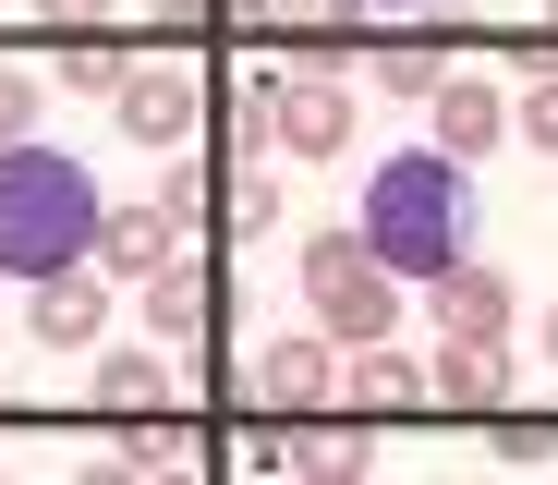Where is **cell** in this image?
<instances>
[{
  "mask_svg": "<svg viewBox=\"0 0 558 485\" xmlns=\"http://www.w3.org/2000/svg\"><path fill=\"white\" fill-rule=\"evenodd\" d=\"M98 207H110V194H98V170H85V158L13 134V146H0V279L85 267V255H98Z\"/></svg>",
  "mask_w": 558,
  "mask_h": 485,
  "instance_id": "6da1fadb",
  "label": "cell"
},
{
  "mask_svg": "<svg viewBox=\"0 0 558 485\" xmlns=\"http://www.w3.org/2000/svg\"><path fill=\"white\" fill-rule=\"evenodd\" d=\"M352 231L377 243L401 279H437L449 255H461V219H474V194H461V158H437V146H413V158H377V182L352 194Z\"/></svg>",
  "mask_w": 558,
  "mask_h": 485,
  "instance_id": "7a4b0ae2",
  "label": "cell"
},
{
  "mask_svg": "<svg viewBox=\"0 0 558 485\" xmlns=\"http://www.w3.org/2000/svg\"><path fill=\"white\" fill-rule=\"evenodd\" d=\"M292 279H304V304H316V328H328L340 352H352V340H389V316H401V267L364 243V231H304Z\"/></svg>",
  "mask_w": 558,
  "mask_h": 485,
  "instance_id": "3957f363",
  "label": "cell"
},
{
  "mask_svg": "<svg viewBox=\"0 0 558 485\" xmlns=\"http://www.w3.org/2000/svg\"><path fill=\"white\" fill-rule=\"evenodd\" d=\"M425 146H437V158H461V170H474L486 146H510V85L449 61V73H437V97H425Z\"/></svg>",
  "mask_w": 558,
  "mask_h": 485,
  "instance_id": "277c9868",
  "label": "cell"
},
{
  "mask_svg": "<svg viewBox=\"0 0 558 485\" xmlns=\"http://www.w3.org/2000/svg\"><path fill=\"white\" fill-rule=\"evenodd\" d=\"M243 388L267 413H316V401H340V340L328 328H279L255 364H243Z\"/></svg>",
  "mask_w": 558,
  "mask_h": 485,
  "instance_id": "5b68a950",
  "label": "cell"
},
{
  "mask_svg": "<svg viewBox=\"0 0 558 485\" xmlns=\"http://www.w3.org/2000/svg\"><path fill=\"white\" fill-rule=\"evenodd\" d=\"M207 316H219V279H207L195 255H170V267H146V279H134V328H146L158 352H195V340H207Z\"/></svg>",
  "mask_w": 558,
  "mask_h": 485,
  "instance_id": "8992f818",
  "label": "cell"
},
{
  "mask_svg": "<svg viewBox=\"0 0 558 485\" xmlns=\"http://www.w3.org/2000/svg\"><path fill=\"white\" fill-rule=\"evenodd\" d=\"M25 328L49 340V352H85L110 328V267L85 255V267H49V279H25Z\"/></svg>",
  "mask_w": 558,
  "mask_h": 485,
  "instance_id": "52a82bcc",
  "label": "cell"
},
{
  "mask_svg": "<svg viewBox=\"0 0 558 485\" xmlns=\"http://www.w3.org/2000/svg\"><path fill=\"white\" fill-rule=\"evenodd\" d=\"M425 304H437V328L449 340H510V316H522V291L486 267V255H449L437 279H425Z\"/></svg>",
  "mask_w": 558,
  "mask_h": 485,
  "instance_id": "ba28073f",
  "label": "cell"
},
{
  "mask_svg": "<svg viewBox=\"0 0 558 485\" xmlns=\"http://www.w3.org/2000/svg\"><path fill=\"white\" fill-rule=\"evenodd\" d=\"M110 110H122V134H134V146H158V158H170L182 134H195V73H182V61H134Z\"/></svg>",
  "mask_w": 558,
  "mask_h": 485,
  "instance_id": "9c48e42d",
  "label": "cell"
},
{
  "mask_svg": "<svg viewBox=\"0 0 558 485\" xmlns=\"http://www.w3.org/2000/svg\"><path fill=\"white\" fill-rule=\"evenodd\" d=\"M340 146H352L340 73H292V85H279V158H340Z\"/></svg>",
  "mask_w": 558,
  "mask_h": 485,
  "instance_id": "30bf717a",
  "label": "cell"
},
{
  "mask_svg": "<svg viewBox=\"0 0 558 485\" xmlns=\"http://www.w3.org/2000/svg\"><path fill=\"white\" fill-rule=\"evenodd\" d=\"M425 401H449V413H498V401H510V340H449V352L425 364Z\"/></svg>",
  "mask_w": 558,
  "mask_h": 485,
  "instance_id": "8fae6325",
  "label": "cell"
},
{
  "mask_svg": "<svg viewBox=\"0 0 558 485\" xmlns=\"http://www.w3.org/2000/svg\"><path fill=\"white\" fill-rule=\"evenodd\" d=\"M182 255V231H170V207H158V194H146V207H98V267L134 291L146 267H170Z\"/></svg>",
  "mask_w": 558,
  "mask_h": 485,
  "instance_id": "7c38bea8",
  "label": "cell"
},
{
  "mask_svg": "<svg viewBox=\"0 0 558 485\" xmlns=\"http://www.w3.org/2000/svg\"><path fill=\"white\" fill-rule=\"evenodd\" d=\"M340 401H352V413H425V364H401L389 340H352V364H340Z\"/></svg>",
  "mask_w": 558,
  "mask_h": 485,
  "instance_id": "4fadbf2b",
  "label": "cell"
},
{
  "mask_svg": "<svg viewBox=\"0 0 558 485\" xmlns=\"http://www.w3.org/2000/svg\"><path fill=\"white\" fill-rule=\"evenodd\" d=\"M279 13H292V61L304 73H340L352 61V25L377 13V0H279Z\"/></svg>",
  "mask_w": 558,
  "mask_h": 485,
  "instance_id": "5bb4252c",
  "label": "cell"
},
{
  "mask_svg": "<svg viewBox=\"0 0 558 485\" xmlns=\"http://www.w3.org/2000/svg\"><path fill=\"white\" fill-rule=\"evenodd\" d=\"M98 401L134 425V413H158L170 401V352H98Z\"/></svg>",
  "mask_w": 558,
  "mask_h": 485,
  "instance_id": "9a60e30c",
  "label": "cell"
},
{
  "mask_svg": "<svg viewBox=\"0 0 558 485\" xmlns=\"http://www.w3.org/2000/svg\"><path fill=\"white\" fill-rule=\"evenodd\" d=\"M437 73H449V49H425V37L377 49V97H437Z\"/></svg>",
  "mask_w": 558,
  "mask_h": 485,
  "instance_id": "2e32d148",
  "label": "cell"
},
{
  "mask_svg": "<svg viewBox=\"0 0 558 485\" xmlns=\"http://www.w3.org/2000/svg\"><path fill=\"white\" fill-rule=\"evenodd\" d=\"M122 73H134V61H122V49H110L98 25H85V37L61 49V85H73V97H122Z\"/></svg>",
  "mask_w": 558,
  "mask_h": 485,
  "instance_id": "e0dca14e",
  "label": "cell"
},
{
  "mask_svg": "<svg viewBox=\"0 0 558 485\" xmlns=\"http://www.w3.org/2000/svg\"><path fill=\"white\" fill-rule=\"evenodd\" d=\"M231 231H279V170L267 158H231V207H219Z\"/></svg>",
  "mask_w": 558,
  "mask_h": 485,
  "instance_id": "ac0fdd59",
  "label": "cell"
},
{
  "mask_svg": "<svg viewBox=\"0 0 558 485\" xmlns=\"http://www.w3.org/2000/svg\"><path fill=\"white\" fill-rule=\"evenodd\" d=\"M510 134H522V146H546V158H558V61H546V73H534V85H522V97H510Z\"/></svg>",
  "mask_w": 558,
  "mask_h": 485,
  "instance_id": "d6986e66",
  "label": "cell"
},
{
  "mask_svg": "<svg viewBox=\"0 0 558 485\" xmlns=\"http://www.w3.org/2000/svg\"><path fill=\"white\" fill-rule=\"evenodd\" d=\"M158 207H170V231H195V219H207V170L170 158V170H158Z\"/></svg>",
  "mask_w": 558,
  "mask_h": 485,
  "instance_id": "ffe728a7",
  "label": "cell"
},
{
  "mask_svg": "<svg viewBox=\"0 0 558 485\" xmlns=\"http://www.w3.org/2000/svg\"><path fill=\"white\" fill-rule=\"evenodd\" d=\"M37 97H49V85H37L25 61H0V146H13V134H37Z\"/></svg>",
  "mask_w": 558,
  "mask_h": 485,
  "instance_id": "44dd1931",
  "label": "cell"
},
{
  "mask_svg": "<svg viewBox=\"0 0 558 485\" xmlns=\"http://www.w3.org/2000/svg\"><path fill=\"white\" fill-rule=\"evenodd\" d=\"M122 473H182V437H170V425H134V437H122Z\"/></svg>",
  "mask_w": 558,
  "mask_h": 485,
  "instance_id": "7402d4cb",
  "label": "cell"
},
{
  "mask_svg": "<svg viewBox=\"0 0 558 485\" xmlns=\"http://www.w3.org/2000/svg\"><path fill=\"white\" fill-rule=\"evenodd\" d=\"M37 13H49V25H73V37H85V25H98V13H110V0H37Z\"/></svg>",
  "mask_w": 558,
  "mask_h": 485,
  "instance_id": "603a6c76",
  "label": "cell"
},
{
  "mask_svg": "<svg viewBox=\"0 0 558 485\" xmlns=\"http://www.w3.org/2000/svg\"><path fill=\"white\" fill-rule=\"evenodd\" d=\"M377 13H413V0H377Z\"/></svg>",
  "mask_w": 558,
  "mask_h": 485,
  "instance_id": "cb8c5ba5",
  "label": "cell"
},
{
  "mask_svg": "<svg viewBox=\"0 0 558 485\" xmlns=\"http://www.w3.org/2000/svg\"><path fill=\"white\" fill-rule=\"evenodd\" d=\"M546 352H558V316H546Z\"/></svg>",
  "mask_w": 558,
  "mask_h": 485,
  "instance_id": "d4e9b609",
  "label": "cell"
}]
</instances>
